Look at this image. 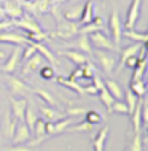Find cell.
<instances>
[{
	"instance_id": "obj_1",
	"label": "cell",
	"mask_w": 148,
	"mask_h": 151,
	"mask_svg": "<svg viewBox=\"0 0 148 151\" xmlns=\"http://www.w3.org/2000/svg\"><path fill=\"white\" fill-rule=\"evenodd\" d=\"M78 29H80V26H78L77 22H72V21H67V19H57V27H56V32L54 34H48L49 38H72V37L78 35Z\"/></svg>"
},
{
	"instance_id": "obj_2",
	"label": "cell",
	"mask_w": 148,
	"mask_h": 151,
	"mask_svg": "<svg viewBox=\"0 0 148 151\" xmlns=\"http://www.w3.org/2000/svg\"><path fill=\"white\" fill-rule=\"evenodd\" d=\"M108 30H110V34H112V42L115 43V46L120 50V45H121V40H123V22H121V18H120V13H118L116 6H113L112 14H110Z\"/></svg>"
},
{
	"instance_id": "obj_3",
	"label": "cell",
	"mask_w": 148,
	"mask_h": 151,
	"mask_svg": "<svg viewBox=\"0 0 148 151\" xmlns=\"http://www.w3.org/2000/svg\"><path fill=\"white\" fill-rule=\"evenodd\" d=\"M89 42H91V46H94L96 50H102V51H120L115 43L112 42V38H108L102 30L99 32H92L89 34Z\"/></svg>"
},
{
	"instance_id": "obj_4",
	"label": "cell",
	"mask_w": 148,
	"mask_h": 151,
	"mask_svg": "<svg viewBox=\"0 0 148 151\" xmlns=\"http://www.w3.org/2000/svg\"><path fill=\"white\" fill-rule=\"evenodd\" d=\"M6 86L11 96H22L26 92H32V88L27 83H24L21 78H16L13 75L6 76Z\"/></svg>"
},
{
	"instance_id": "obj_5",
	"label": "cell",
	"mask_w": 148,
	"mask_h": 151,
	"mask_svg": "<svg viewBox=\"0 0 148 151\" xmlns=\"http://www.w3.org/2000/svg\"><path fill=\"white\" fill-rule=\"evenodd\" d=\"M140 6L142 0H131V5L127 8V14L124 19V29H135V24L140 16Z\"/></svg>"
},
{
	"instance_id": "obj_6",
	"label": "cell",
	"mask_w": 148,
	"mask_h": 151,
	"mask_svg": "<svg viewBox=\"0 0 148 151\" xmlns=\"http://www.w3.org/2000/svg\"><path fill=\"white\" fill-rule=\"evenodd\" d=\"M96 59H97V64L99 67L104 70L107 75H110L113 70H115V65H116V60L112 54H108V52L102 51V50H97L96 51Z\"/></svg>"
},
{
	"instance_id": "obj_7",
	"label": "cell",
	"mask_w": 148,
	"mask_h": 151,
	"mask_svg": "<svg viewBox=\"0 0 148 151\" xmlns=\"http://www.w3.org/2000/svg\"><path fill=\"white\" fill-rule=\"evenodd\" d=\"M30 130L29 127L26 126V122L24 121H18V124H16V129H14V134L13 137H11V142H13L14 145H22V143H27L29 140H30Z\"/></svg>"
},
{
	"instance_id": "obj_8",
	"label": "cell",
	"mask_w": 148,
	"mask_h": 151,
	"mask_svg": "<svg viewBox=\"0 0 148 151\" xmlns=\"http://www.w3.org/2000/svg\"><path fill=\"white\" fill-rule=\"evenodd\" d=\"M21 46H14L13 48V51H11V54H10V58L6 59V62L2 65V70L3 73H6V75H11L16 68H18V65L19 62H21Z\"/></svg>"
},
{
	"instance_id": "obj_9",
	"label": "cell",
	"mask_w": 148,
	"mask_h": 151,
	"mask_svg": "<svg viewBox=\"0 0 148 151\" xmlns=\"http://www.w3.org/2000/svg\"><path fill=\"white\" fill-rule=\"evenodd\" d=\"M10 104H11V115L16 121H22L24 118V111L27 108V100L22 97H10Z\"/></svg>"
},
{
	"instance_id": "obj_10",
	"label": "cell",
	"mask_w": 148,
	"mask_h": 151,
	"mask_svg": "<svg viewBox=\"0 0 148 151\" xmlns=\"http://www.w3.org/2000/svg\"><path fill=\"white\" fill-rule=\"evenodd\" d=\"M0 43H8V45H14V46H22V45L29 43V40L24 35L13 34V32H3V34H0Z\"/></svg>"
},
{
	"instance_id": "obj_11",
	"label": "cell",
	"mask_w": 148,
	"mask_h": 151,
	"mask_svg": "<svg viewBox=\"0 0 148 151\" xmlns=\"http://www.w3.org/2000/svg\"><path fill=\"white\" fill-rule=\"evenodd\" d=\"M99 30H104V21H102L100 16H94L91 22L84 24V26H80L78 34L89 35V34H92V32H99Z\"/></svg>"
},
{
	"instance_id": "obj_12",
	"label": "cell",
	"mask_w": 148,
	"mask_h": 151,
	"mask_svg": "<svg viewBox=\"0 0 148 151\" xmlns=\"http://www.w3.org/2000/svg\"><path fill=\"white\" fill-rule=\"evenodd\" d=\"M80 37L77 38V42L72 45L73 48H75L77 51L80 52H84L86 56H94L92 52V46H91V42H89V37L84 35V34H78Z\"/></svg>"
},
{
	"instance_id": "obj_13",
	"label": "cell",
	"mask_w": 148,
	"mask_h": 151,
	"mask_svg": "<svg viewBox=\"0 0 148 151\" xmlns=\"http://www.w3.org/2000/svg\"><path fill=\"white\" fill-rule=\"evenodd\" d=\"M142 45H145V43H137L135 42L134 45H131V46H126L124 50H120L121 59H120V65L116 67V72H121V68L124 67V62H126L127 58H131V56H137V52H139V50H140Z\"/></svg>"
},
{
	"instance_id": "obj_14",
	"label": "cell",
	"mask_w": 148,
	"mask_h": 151,
	"mask_svg": "<svg viewBox=\"0 0 148 151\" xmlns=\"http://www.w3.org/2000/svg\"><path fill=\"white\" fill-rule=\"evenodd\" d=\"M24 64H26V65L22 67V75H29V73L35 72L37 68H40V67H42V65L45 64V59H43L42 56L38 54V52H35V54L32 56L30 59H27Z\"/></svg>"
},
{
	"instance_id": "obj_15",
	"label": "cell",
	"mask_w": 148,
	"mask_h": 151,
	"mask_svg": "<svg viewBox=\"0 0 148 151\" xmlns=\"http://www.w3.org/2000/svg\"><path fill=\"white\" fill-rule=\"evenodd\" d=\"M131 116H132V130H134V134L142 132V129H143V124H142V97H139V102H137V105H135L134 111L131 113Z\"/></svg>"
},
{
	"instance_id": "obj_16",
	"label": "cell",
	"mask_w": 148,
	"mask_h": 151,
	"mask_svg": "<svg viewBox=\"0 0 148 151\" xmlns=\"http://www.w3.org/2000/svg\"><path fill=\"white\" fill-rule=\"evenodd\" d=\"M62 56L64 58H67L70 62H73L77 65V67H80V65H84L86 62H89V59H88V56L84 54V52H80V51H77V50H69V51H62Z\"/></svg>"
},
{
	"instance_id": "obj_17",
	"label": "cell",
	"mask_w": 148,
	"mask_h": 151,
	"mask_svg": "<svg viewBox=\"0 0 148 151\" xmlns=\"http://www.w3.org/2000/svg\"><path fill=\"white\" fill-rule=\"evenodd\" d=\"M35 46V51L38 52L40 56H42L43 59H46V62L49 64V65H57V62H59V60H57V58L54 56V52H51V50H49V48H46L45 46V45H42V43H32Z\"/></svg>"
},
{
	"instance_id": "obj_18",
	"label": "cell",
	"mask_w": 148,
	"mask_h": 151,
	"mask_svg": "<svg viewBox=\"0 0 148 151\" xmlns=\"http://www.w3.org/2000/svg\"><path fill=\"white\" fill-rule=\"evenodd\" d=\"M40 113H42V115L46 118V121H49V122H56V121L65 118L64 113L57 111L56 108L49 107V105H42V107H40Z\"/></svg>"
},
{
	"instance_id": "obj_19",
	"label": "cell",
	"mask_w": 148,
	"mask_h": 151,
	"mask_svg": "<svg viewBox=\"0 0 148 151\" xmlns=\"http://www.w3.org/2000/svg\"><path fill=\"white\" fill-rule=\"evenodd\" d=\"M108 130H110L108 126H104V127L99 130V134L96 135V138H94V142H92L94 151H104L105 142H107V138H108Z\"/></svg>"
},
{
	"instance_id": "obj_20",
	"label": "cell",
	"mask_w": 148,
	"mask_h": 151,
	"mask_svg": "<svg viewBox=\"0 0 148 151\" xmlns=\"http://www.w3.org/2000/svg\"><path fill=\"white\" fill-rule=\"evenodd\" d=\"M16 124H18V121L13 118L11 111H6L5 119H3V134H5V137H8V138L13 137L14 129H16Z\"/></svg>"
},
{
	"instance_id": "obj_21",
	"label": "cell",
	"mask_w": 148,
	"mask_h": 151,
	"mask_svg": "<svg viewBox=\"0 0 148 151\" xmlns=\"http://www.w3.org/2000/svg\"><path fill=\"white\" fill-rule=\"evenodd\" d=\"M104 86L113 96L115 100H123V89L115 80H104Z\"/></svg>"
},
{
	"instance_id": "obj_22",
	"label": "cell",
	"mask_w": 148,
	"mask_h": 151,
	"mask_svg": "<svg viewBox=\"0 0 148 151\" xmlns=\"http://www.w3.org/2000/svg\"><path fill=\"white\" fill-rule=\"evenodd\" d=\"M123 37L127 40H132V42H137V43H145L148 42V35L147 32H137L135 29H126L123 32Z\"/></svg>"
},
{
	"instance_id": "obj_23",
	"label": "cell",
	"mask_w": 148,
	"mask_h": 151,
	"mask_svg": "<svg viewBox=\"0 0 148 151\" xmlns=\"http://www.w3.org/2000/svg\"><path fill=\"white\" fill-rule=\"evenodd\" d=\"M92 18H94V5L92 2H86V5H83L80 19H78V26H84V24L91 22Z\"/></svg>"
},
{
	"instance_id": "obj_24",
	"label": "cell",
	"mask_w": 148,
	"mask_h": 151,
	"mask_svg": "<svg viewBox=\"0 0 148 151\" xmlns=\"http://www.w3.org/2000/svg\"><path fill=\"white\" fill-rule=\"evenodd\" d=\"M13 24L19 26L21 29L27 30V32H40V30H42V29L38 27V24H37L34 19L30 18V16H24L22 19H19V21H16V22H13Z\"/></svg>"
},
{
	"instance_id": "obj_25",
	"label": "cell",
	"mask_w": 148,
	"mask_h": 151,
	"mask_svg": "<svg viewBox=\"0 0 148 151\" xmlns=\"http://www.w3.org/2000/svg\"><path fill=\"white\" fill-rule=\"evenodd\" d=\"M57 83H59V84H62L64 88L70 89V91H75L77 94H80V96H84L83 86H81V84H78V81H73V80L64 78V76H59V78H57Z\"/></svg>"
},
{
	"instance_id": "obj_26",
	"label": "cell",
	"mask_w": 148,
	"mask_h": 151,
	"mask_svg": "<svg viewBox=\"0 0 148 151\" xmlns=\"http://www.w3.org/2000/svg\"><path fill=\"white\" fill-rule=\"evenodd\" d=\"M72 126V118H62V119L53 122V135L56 134H62V132H67V129Z\"/></svg>"
},
{
	"instance_id": "obj_27",
	"label": "cell",
	"mask_w": 148,
	"mask_h": 151,
	"mask_svg": "<svg viewBox=\"0 0 148 151\" xmlns=\"http://www.w3.org/2000/svg\"><path fill=\"white\" fill-rule=\"evenodd\" d=\"M129 89H131V91H132L137 97H143V96H145V92H147L145 81H143V80H131Z\"/></svg>"
},
{
	"instance_id": "obj_28",
	"label": "cell",
	"mask_w": 148,
	"mask_h": 151,
	"mask_svg": "<svg viewBox=\"0 0 148 151\" xmlns=\"http://www.w3.org/2000/svg\"><path fill=\"white\" fill-rule=\"evenodd\" d=\"M97 96H99V99H100V102L105 105V108H107V111H108V115H110V108H112V105H113V102H115V99H113V96L110 94L108 91H107L105 88H102L100 91L97 92Z\"/></svg>"
},
{
	"instance_id": "obj_29",
	"label": "cell",
	"mask_w": 148,
	"mask_h": 151,
	"mask_svg": "<svg viewBox=\"0 0 148 151\" xmlns=\"http://www.w3.org/2000/svg\"><path fill=\"white\" fill-rule=\"evenodd\" d=\"M123 96H124V104L127 105V111H129V115L131 113L134 111V108H135V105H137V102H139V97L135 96V94L131 91V89H127V91L123 94Z\"/></svg>"
},
{
	"instance_id": "obj_30",
	"label": "cell",
	"mask_w": 148,
	"mask_h": 151,
	"mask_svg": "<svg viewBox=\"0 0 148 151\" xmlns=\"http://www.w3.org/2000/svg\"><path fill=\"white\" fill-rule=\"evenodd\" d=\"M81 11H83V5L73 6V8H70V10H67L64 13V19L72 21V22H77L78 19H80V16H81Z\"/></svg>"
},
{
	"instance_id": "obj_31",
	"label": "cell",
	"mask_w": 148,
	"mask_h": 151,
	"mask_svg": "<svg viewBox=\"0 0 148 151\" xmlns=\"http://www.w3.org/2000/svg\"><path fill=\"white\" fill-rule=\"evenodd\" d=\"M45 124H46V121H45V119H42V118H37V121H35V124H34V129H32L35 138H46Z\"/></svg>"
},
{
	"instance_id": "obj_32",
	"label": "cell",
	"mask_w": 148,
	"mask_h": 151,
	"mask_svg": "<svg viewBox=\"0 0 148 151\" xmlns=\"http://www.w3.org/2000/svg\"><path fill=\"white\" fill-rule=\"evenodd\" d=\"M22 121L26 122V126L29 127V130L32 132V129H34V124H35V121H37V115H35L34 108L29 107V105H27L26 111H24V118H22Z\"/></svg>"
},
{
	"instance_id": "obj_33",
	"label": "cell",
	"mask_w": 148,
	"mask_h": 151,
	"mask_svg": "<svg viewBox=\"0 0 148 151\" xmlns=\"http://www.w3.org/2000/svg\"><path fill=\"white\" fill-rule=\"evenodd\" d=\"M32 91H34V92L37 94V97H40V99H42L45 104H48L49 107H54V105H56V99H54V97H53L48 91H45V89H42V88L32 89Z\"/></svg>"
},
{
	"instance_id": "obj_34",
	"label": "cell",
	"mask_w": 148,
	"mask_h": 151,
	"mask_svg": "<svg viewBox=\"0 0 148 151\" xmlns=\"http://www.w3.org/2000/svg\"><path fill=\"white\" fill-rule=\"evenodd\" d=\"M145 68H147V60L145 59H139L137 65L132 68V80H142L143 73H145Z\"/></svg>"
},
{
	"instance_id": "obj_35",
	"label": "cell",
	"mask_w": 148,
	"mask_h": 151,
	"mask_svg": "<svg viewBox=\"0 0 148 151\" xmlns=\"http://www.w3.org/2000/svg\"><path fill=\"white\" fill-rule=\"evenodd\" d=\"M54 67H53V65H49L48 62L46 64H43L42 67H40V78L42 80H53L54 78Z\"/></svg>"
},
{
	"instance_id": "obj_36",
	"label": "cell",
	"mask_w": 148,
	"mask_h": 151,
	"mask_svg": "<svg viewBox=\"0 0 148 151\" xmlns=\"http://www.w3.org/2000/svg\"><path fill=\"white\" fill-rule=\"evenodd\" d=\"M104 118H102V115L99 111H96V110H88V111L84 113V121H88L89 124H92V126H96L99 124Z\"/></svg>"
},
{
	"instance_id": "obj_37",
	"label": "cell",
	"mask_w": 148,
	"mask_h": 151,
	"mask_svg": "<svg viewBox=\"0 0 148 151\" xmlns=\"http://www.w3.org/2000/svg\"><path fill=\"white\" fill-rule=\"evenodd\" d=\"M5 13H8L10 16H13V18H19V16H22V10L21 6H16L13 3V0H6V6H5Z\"/></svg>"
},
{
	"instance_id": "obj_38",
	"label": "cell",
	"mask_w": 148,
	"mask_h": 151,
	"mask_svg": "<svg viewBox=\"0 0 148 151\" xmlns=\"http://www.w3.org/2000/svg\"><path fill=\"white\" fill-rule=\"evenodd\" d=\"M110 113H118V115H129L127 111V105L123 100H115L112 108H110Z\"/></svg>"
},
{
	"instance_id": "obj_39",
	"label": "cell",
	"mask_w": 148,
	"mask_h": 151,
	"mask_svg": "<svg viewBox=\"0 0 148 151\" xmlns=\"http://www.w3.org/2000/svg\"><path fill=\"white\" fill-rule=\"evenodd\" d=\"M127 151H143V140H142V132L134 134V140L131 142V146Z\"/></svg>"
},
{
	"instance_id": "obj_40",
	"label": "cell",
	"mask_w": 148,
	"mask_h": 151,
	"mask_svg": "<svg viewBox=\"0 0 148 151\" xmlns=\"http://www.w3.org/2000/svg\"><path fill=\"white\" fill-rule=\"evenodd\" d=\"M94 127L92 124H89L88 121H81V122H78V124H75V126H70V127H69L67 130L69 132H88V130H91Z\"/></svg>"
},
{
	"instance_id": "obj_41",
	"label": "cell",
	"mask_w": 148,
	"mask_h": 151,
	"mask_svg": "<svg viewBox=\"0 0 148 151\" xmlns=\"http://www.w3.org/2000/svg\"><path fill=\"white\" fill-rule=\"evenodd\" d=\"M88 111L86 108L83 107H67V110H65V116H69V118H75V116H84V113Z\"/></svg>"
},
{
	"instance_id": "obj_42",
	"label": "cell",
	"mask_w": 148,
	"mask_h": 151,
	"mask_svg": "<svg viewBox=\"0 0 148 151\" xmlns=\"http://www.w3.org/2000/svg\"><path fill=\"white\" fill-rule=\"evenodd\" d=\"M35 52H37V51H35V46H34V45H32V43H27L26 48L21 51V60H22V62H26V60L30 59L32 56L35 54Z\"/></svg>"
},
{
	"instance_id": "obj_43",
	"label": "cell",
	"mask_w": 148,
	"mask_h": 151,
	"mask_svg": "<svg viewBox=\"0 0 148 151\" xmlns=\"http://www.w3.org/2000/svg\"><path fill=\"white\" fill-rule=\"evenodd\" d=\"M142 124L143 127L148 124V102L145 99V96L142 97Z\"/></svg>"
},
{
	"instance_id": "obj_44",
	"label": "cell",
	"mask_w": 148,
	"mask_h": 151,
	"mask_svg": "<svg viewBox=\"0 0 148 151\" xmlns=\"http://www.w3.org/2000/svg\"><path fill=\"white\" fill-rule=\"evenodd\" d=\"M80 78H84V75H83V67H77L75 70H73L70 73V76H69V80H73V81H78Z\"/></svg>"
},
{
	"instance_id": "obj_45",
	"label": "cell",
	"mask_w": 148,
	"mask_h": 151,
	"mask_svg": "<svg viewBox=\"0 0 148 151\" xmlns=\"http://www.w3.org/2000/svg\"><path fill=\"white\" fill-rule=\"evenodd\" d=\"M91 80H92V84H94V86H96V88L99 89V91H100V89H102V88H105V86H104V80H102V78H100V76H99V75H97V73H94V75H92V78H91Z\"/></svg>"
},
{
	"instance_id": "obj_46",
	"label": "cell",
	"mask_w": 148,
	"mask_h": 151,
	"mask_svg": "<svg viewBox=\"0 0 148 151\" xmlns=\"http://www.w3.org/2000/svg\"><path fill=\"white\" fill-rule=\"evenodd\" d=\"M83 91H84V94H88V96H97L99 89L94 86V84H88V86L83 88Z\"/></svg>"
},
{
	"instance_id": "obj_47",
	"label": "cell",
	"mask_w": 148,
	"mask_h": 151,
	"mask_svg": "<svg viewBox=\"0 0 148 151\" xmlns=\"http://www.w3.org/2000/svg\"><path fill=\"white\" fill-rule=\"evenodd\" d=\"M137 56H131V58H127L126 59V62H124V67H129V68H134L135 65H137Z\"/></svg>"
},
{
	"instance_id": "obj_48",
	"label": "cell",
	"mask_w": 148,
	"mask_h": 151,
	"mask_svg": "<svg viewBox=\"0 0 148 151\" xmlns=\"http://www.w3.org/2000/svg\"><path fill=\"white\" fill-rule=\"evenodd\" d=\"M3 151H34V150L27 148V146H24V145H14V146H11V148H5Z\"/></svg>"
},
{
	"instance_id": "obj_49",
	"label": "cell",
	"mask_w": 148,
	"mask_h": 151,
	"mask_svg": "<svg viewBox=\"0 0 148 151\" xmlns=\"http://www.w3.org/2000/svg\"><path fill=\"white\" fill-rule=\"evenodd\" d=\"M37 5H38V11H40V13H45V11L48 10V0H42V2H37Z\"/></svg>"
},
{
	"instance_id": "obj_50",
	"label": "cell",
	"mask_w": 148,
	"mask_h": 151,
	"mask_svg": "<svg viewBox=\"0 0 148 151\" xmlns=\"http://www.w3.org/2000/svg\"><path fill=\"white\" fill-rule=\"evenodd\" d=\"M11 21H3V22H0V30H3V29H6V27H10L11 26Z\"/></svg>"
},
{
	"instance_id": "obj_51",
	"label": "cell",
	"mask_w": 148,
	"mask_h": 151,
	"mask_svg": "<svg viewBox=\"0 0 148 151\" xmlns=\"http://www.w3.org/2000/svg\"><path fill=\"white\" fill-rule=\"evenodd\" d=\"M5 58V54H3V52H0V59H3Z\"/></svg>"
},
{
	"instance_id": "obj_52",
	"label": "cell",
	"mask_w": 148,
	"mask_h": 151,
	"mask_svg": "<svg viewBox=\"0 0 148 151\" xmlns=\"http://www.w3.org/2000/svg\"><path fill=\"white\" fill-rule=\"evenodd\" d=\"M59 2H64V0H59Z\"/></svg>"
},
{
	"instance_id": "obj_53",
	"label": "cell",
	"mask_w": 148,
	"mask_h": 151,
	"mask_svg": "<svg viewBox=\"0 0 148 151\" xmlns=\"http://www.w3.org/2000/svg\"><path fill=\"white\" fill-rule=\"evenodd\" d=\"M123 151H127V150H123Z\"/></svg>"
}]
</instances>
